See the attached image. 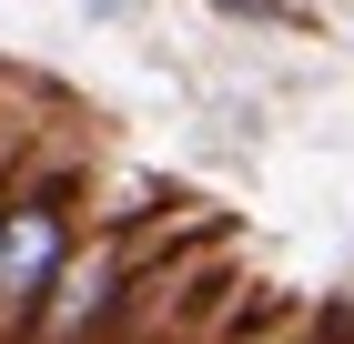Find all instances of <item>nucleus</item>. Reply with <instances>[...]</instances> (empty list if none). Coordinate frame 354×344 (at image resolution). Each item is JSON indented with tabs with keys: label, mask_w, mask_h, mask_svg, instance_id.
I'll list each match as a JSON object with an SVG mask.
<instances>
[{
	"label": "nucleus",
	"mask_w": 354,
	"mask_h": 344,
	"mask_svg": "<svg viewBox=\"0 0 354 344\" xmlns=\"http://www.w3.org/2000/svg\"><path fill=\"white\" fill-rule=\"evenodd\" d=\"M71 243H82V172L51 162V152L10 162V203H0V344L30 334L51 273L71 264Z\"/></svg>",
	"instance_id": "obj_1"
},
{
	"label": "nucleus",
	"mask_w": 354,
	"mask_h": 344,
	"mask_svg": "<svg viewBox=\"0 0 354 344\" xmlns=\"http://www.w3.org/2000/svg\"><path fill=\"white\" fill-rule=\"evenodd\" d=\"M142 273H152V233L142 223H102V233L82 223L71 264L51 273V293H41V314H30L21 344H111V324H122Z\"/></svg>",
	"instance_id": "obj_2"
},
{
	"label": "nucleus",
	"mask_w": 354,
	"mask_h": 344,
	"mask_svg": "<svg viewBox=\"0 0 354 344\" xmlns=\"http://www.w3.org/2000/svg\"><path fill=\"white\" fill-rule=\"evenodd\" d=\"M122 344H203V334H183V324H172V334H122Z\"/></svg>",
	"instance_id": "obj_4"
},
{
	"label": "nucleus",
	"mask_w": 354,
	"mask_h": 344,
	"mask_svg": "<svg viewBox=\"0 0 354 344\" xmlns=\"http://www.w3.org/2000/svg\"><path fill=\"white\" fill-rule=\"evenodd\" d=\"M203 10H223V21H253V30H283V21H294V0H203Z\"/></svg>",
	"instance_id": "obj_3"
},
{
	"label": "nucleus",
	"mask_w": 354,
	"mask_h": 344,
	"mask_svg": "<svg viewBox=\"0 0 354 344\" xmlns=\"http://www.w3.org/2000/svg\"><path fill=\"white\" fill-rule=\"evenodd\" d=\"M0 203H10V162H0Z\"/></svg>",
	"instance_id": "obj_5"
}]
</instances>
